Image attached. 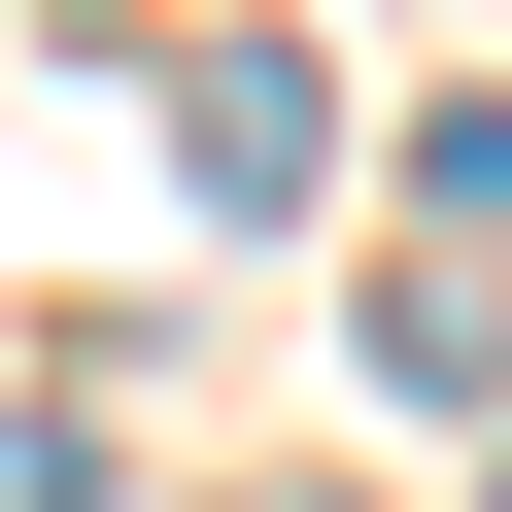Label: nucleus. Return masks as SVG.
<instances>
[{
  "label": "nucleus",
  "instance_id": "nucleus-1",
  "mask_svg": "<svg viewBox=\"0 0 512 512\" xmlns=\"http://www.w3.org/2000/svg\"><path fill=\"white\" fill-rule=\"evenodd\" d=\"M171 137H205V205H308V171H342V69H308V35H205Z\"/></svg>",
  "mask_w": 512,
  "mask_h": 512
},
{
  "label": "nucleus",
  "instance_id": "nucleus-2",
  "mask_svg": "<svg viewBox=\"0 0 512 512\" xmlns=\"http://www.w3.org/2000/svg\"><path fill=\"white\" fill-rule=\"evenodd\" d=\"M410 205H444V239H512V103H444V137H410Z\"/></svg>",
  "mask_w": 512,
  "mask_h": 512
},
{
  "label": "nucleus",
  "instance_id": "nucleus-3",
  "mask_svg": "<svg viewBox=\"0 0 512 512\" xmlns=\"http://www.w3.org/2000/svg\"><path fill=\"white\" fill-rule=\"evenodd\" d=\"M478 512H512V478H478Z\"/></svg>",
  "mask_w": 512,
  "mask_h": 512
}]
</instances>
